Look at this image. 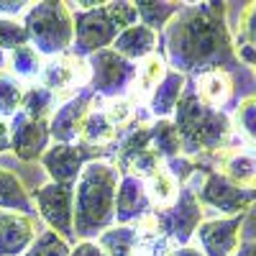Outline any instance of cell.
I'll return each mask as SVG.
<instances>
[{
    "mask_svg": "<svg viewBox=\"0 0 256 256\" xmlns=\"http://www.w3.org/2000/svg\"><path fill=\"white\" fill-rule=\"evenodd\" d=\"M105 118L113 123V128L123 131L126 126H134L136 123V102L131 98H116V100H108L102 108Z\"/></svg>",
    "mask_w": 256,
    "mask_h": 256,
    "instance_id": "obj_33",
    "label": "cell"
},
{
    "mask_svg": "<svg viewBox=\"0 0 256 256\" xmlns=\"http://www.w3.org/2000/svg\"><path fill=\"white\" fill-rule=\"evenodd\" d=\"M162 164H164V162H162V156H159V154H154L152 148H146L144 154H138V156L131 162V166L126 169V174L138 177V180H144V182H146V180L152 177Z\"/></svg>",
    "mask_w": 256,
    "mask_h": 256,
    "instance_id": "obj_37",
    "label": "cell"
},
{
    "mask_svg": "<svg viewBox=\"0 0 256 256\" xmlns=\"http://www.w3.org/2000/svg\"><path fill=\"white\" fill-rule=\"evenodd\" d=\"M187 90V77L182 72H174V70H166V74L162 77V82L156 88L148 92L146 102H148V113L154 116V120H162V118H172L174 116V108L182 98V92Z\"/></svg>",
    "mask_w": 256,
    "mask_h": 256,
    "instance_id": "obj_18",
    "label": "cell"
},
{
    "mask_svg": "<svg viewBox=\"0 0 256 256\" xmlns=\"http://www.w3.org/2000/svg\"><path fill=\"white\" fill-rule=\"evenodd\" d=\"M8 126H10V152L20 162H36L52 146L49 120H34L24 113H16L8 120Z\"/></svg>",
    "mask_w": 256,
    "mask_h": 256,
    "instance_id": "obj_15",
    "label": "cell"
},
{
    "mask_svg": "<svg viewBox=\"0 0 256 256\" xmlns=\"http://www.w3.org/2000/svg\"><path fill=\"white\" fill-rule=\"evenodd\" d=\"M92 102H95V92L90 88H84L80 95L70 98L67 102H62L54 110V116L49 118L52 141L54 144H77L82 123L88 118V113L92 110Z\"/></svg>",
    "mask_w": 256,
    "mask_h": 256,
    "instance_id": "obj_14",
    "label": "cell"
},
{
    "mask_svg": "<svg viewBox=\"0 0 256 256\" xmlns=\"http://www.w3.org/2000/svg\"><path fill=\"white\" fill-rule=\"evenodd\" d=\"M56 108H59V102H56V98L49 90H44L41 84H26L18 113H24V116L34 118V120H49Z\"/></svg>",
    "mask_w": 256,
    "mask_h": 256,
    "instance_id": "obj_28",
    "label": "cell"
},
{
    "mask_svg": "<svg viewBox=\"0 0 256 256\" xmlns=\"http://www.w3.org/2000/svg\"><path fill=\"white\" fill-rule=\"evenodd\" d=\"M70 256H105V254L98 246V241H77L70 248Z\"/></svg>",
    "mask_w": 256,
    "mask_h": 256,
    "instance_id": "obj_40",
    "label": "cell"
},
{
    "mask_svg": "<svg viewBox=\"0 0 256 256\" xmlns=\"http://www.w3.org/2000/svg\"><path fill=\"white\" fill-rule=\"evenodd\" d=\"M205 164H210L228 182L244 190H256V146H248L244 141L228 144L218 154H212Z\"/></svg>",
    "mask_w": 256,
    "mask_h": 256,
    "instance_id": "obj_12",
    "label": "cell"
},
{
    "mask_svg": "<svg viewBox=\"0 0 256 256\" xmlns=\"http://www.w3.org/2000/svg\"><path fill=\"white\" fill-rule=\"evenodd\" d=\"M41 67H44V56H41L31 44L18 46V49L8 52L6 72H10L18 82H24V84H26V82H31V80H38Z\"/></svg>",
    "mask_w": 256,
    "mask_h": 256,
    "instance_id": "obj_25",
    "label": "cell"
},
{
    "mask_svg": "<svg viewBox=\"0 0 256 256\" xmlns=\"http://www.w3.org/2000/svg\"><path fill=\"white\" fill-rule=\"evenodd\" d=\"M246 220V212L230 218H212L202 220L200 228L195 230L198 248L205 256H233L241 244V228Z\"/></svg>",
    "mask_w": 256,
    "mask_h": 256,
    "instance_id": "obj_13",
    "label": "cell"
},
{
    "mask_svg": "<svg viewBox=\"0 0 256 256\" xmlns=\"http://www.w3.org/2000/svg\"><path fill=\"white\" fill-rule=\"evenodd\" d=\"M134 6L138 13V24L152 28L154 34L164 31L169 20L182 10V3H159V0H138Z\"/></svg>",
    "mask_w": 256,
    "mask_h": 256,
    "instance_id": "obj_29",
    "label": "cell"
},
{
    "mask_svg": "<svg viewBox=\"0 0 256 256\" xmlns=\"http://www.w3.org/2000/svg\"><path fill=\"white\" fill-rule=\"evenodd\" d=\"M98 105H100V98H95L92 110L88 113V118L82 123V131H80V144L92 146V148H102V146L118 141V134H120L118 128H113V123L105 118L102 108H98Z\"/></svg>",
    "mask_w": 256,
    "mask_h": 256,
    "instance_id": "obj_23",
    "label": "cell"
},
{
    "mask_svg": "<svg viewBox=\"0 0 256 256\" xmlns=\"http://www.w3.org/2000/svg\"><path fill=\"white\" fill-rule=\"evenodd\" d=\"M38 233L41 230L34 216L0 210V256H26Z\"/></svg>",
    "mask_w": 256,
    "mask_h": 256,
    "instance_id": "obj_17",
    "label": "cell"
},
{
    "mask_svg": "<svg viewBox=\"0 0 256 256\" xmlns=\"http://www.w3.org/2000/svg\"><path fill=\"white\" fill-rule=\"evenodd\" d=\"M34 208L38 210L41 220L54 230L59 238L64 241H74V184H56L46 182L38 190H34Z\"/></svg>",
    "mask_w": 256,
    "mask_h": 256,
    "instance_id": "obj_9",
    "label": "cell"
},
{
    "mask_svg": "<svg viewBox=\"0 0 256 256\" xmlns=\"http://www.w3.org/2000/svg\"><path fill=\"white\" fill-rule=\"evenodd\" d=\"M174 256H205L195 244H184V246H177L174 248Z\"/></svg>",
    "mask_w": 256,
    "mask_h": 256,
    "instance_id": "obj_42",
    "label": "cell"
},
{
    "mask_svg": "<svg viewBox=\"0 0 256 256\" xmlns=\"http://www.w3.org/2000/svg\"><path fill=\"white\" fill-rule=\"evenodd\" d=\"M90 82V67H88V59H82L77 54H62L54 59H46L44 67H41L38 74V84L44 90H49L56 102H67L70 98L80 95Z\"/></svg>",
    "mask_w": 256,
    "mask_h": 256,
    "instance_id": "obj_10",
    "label": "cell"
},
{
    "mask_svg": "<svg viewBox=\"0 0 256 256\" xmlns=\"http://www.w3.org/2000/svg\"><path fill=\"white\" fill-rule=\"evenodd\" d=\"M90 67V82L88 88L95 92V98L116 100V98H128L136 84L138 64L123 59L113 49H102L92 56H88Z\"/></svg>",
    "mask_w": 256,
    "mask_h": 256,
    "instance_id": "obj_6",
    "label": "cell"
},
{
    "mask_svg": "<svg viewBox=\"0 0 256 256\" xmlns=\"http://www.w3.org/2000/svg\"><path fill=\"white\" fill-rule=\"evenodd\" d=\"M8 148H10V126L8 120L0 118V154H6Z\"/></svg>",
    "mask_w": 256,
    "mask_h": 256,
    "instance_id": "obj_41",
    "label": "cell"
},
{
    "mask_svg": "<svg viewBox=\"0 0 256 256\" xmlns=\"http://www.w3.org/2000/svg\"><path fill=\"white\" fill-rule=\"evenodd\" d=\"M74 18V44L72 54L88 59L102 49H110L113 41L120 34V26L116 24L110 3H100L90 10H72Z\"/></svg>",
    "mask_w": 256,
    "mask_h": 256,
    "instance_id": "obj_8",
    "label": "cell"
},
{
    "mask_svg": "<svg viewBox=\"0 0 256 256\" xmlns=\"http://www.w3.org/2000/svg\"><path fill=\"white\" fill-rule=\"evenodd\" d=\"M105 256H141L144 241L134 226H110L95 238Z\"/></svg>",
    "mask_w": 256,
    "mask_h": 256,
    "instance_id": "obj_21",
    "label": "cell"
},
{
    "mask_svg": "<svg viewBox=\"0 0 256 256\" xmlns=\"http://www.w3.org/2000/svg\"><path fill=\"white\" fill-rule=\"evenodd\" d=\"M162 46L166 67L184 77L212 70L230 72L238 64L226 3H182L162 34Z\"/></svg>",
    "mask_w": 256,
    "mask_h": 256,
    "instance_id": "obj_1",
    "label": "cell"
},
{
    "mask_svg": "<svg viewBox=\"0 0 256 256\" xmlns=\"http://www.w3.org/2000/svg\"><path fill=\"white\" fill-rule=\"evenodd\" d=\"M236 46H248L256 52V3H246L238 18V31L233 36Z\"/></svg>",
    "mask_w": 256,
    "mask_h": 256,
    "instance_id": "obj_36",
    "label": "cell"
},
{
    "mask_svg": "<svg viewBox=\"0 0 256 256\" xmlns=\"http://www.w3.org/2000/svg\"><path fill=\"white\" fill-rule=\"evenodd\" d=\"M70 244L59 238L54 230H41L36 244L26 251V256H70Z\"/></svg>",
    "mask_w": 256,
    "mask_h": 256,
    "instance_id": "obj_35",
    "label": "cell"
},
{
    "mask_svg": "<svg viewBox=\"0 0 256 256\" xmlns=\"http://www.w3.org/2000/svg\"><path fill=\"white\" fill-rule=\"evenodd\" d=\"M95 159H102V148H92L77 141V144H52L38 162L49 174V182L74 184L82 169Z\"/></svg>",
    "mask_w": 256,
    "mask_h": 256,
    "instance_id": "obj_11",
    "label": "cell"
},
{
    "mask_svg": "<svg viewBox=\"0 0 256 256\" xmlns=\"http://www.w3.org/2000/svg\"><path fill=\"white\" fill-rule=\"evenodd\" d=\"M174 248H177V246L169 241V238L159 236V238H152V241L144 244L141 256H174Z\"/></svg>",
    "mask_w": 256,
    "mask_h": 256,
    "instance_id": "obj_38",
    "label": "cell"
},
{
    "mask_svg": "<svg viewBox=\"0 0 256 256\" xmlns=\"http://www.w3.org/2000/svg\"><path fill=\"white\" fill-rule=\"evenodd\" d=\"M148 218L154 223L156 236L169 238L174 246H184L195 238V230L200 228L205 218V208L200 205L198 195L190 187H180L177 200L169 208L154 210Z\"/></svg>",
    "mask_w": 256,
    "mask_h": 256,
    "instance_id": "obj_7",
    "label": "cell"
},
{
    "mask_svg": "<svg viewBox=\"0 0 256 256\" xmlns=\"http://www.w3.org/2000/svg\"><path fill=\"white\" fill-rule=\"evenodd\" d=\"M248 67H251V70H254V74H256V56H254V62L248 64Z\"/></svg>",
    "mask_w": 256,
    "mask_h": 256,
    "instance_id": "obj_44",
    "label": "cell"
},
{
    "mask_svg": "<svg viewBox=\"0 0 256 256\" xmlns=\"http://www.w3.org/2000/svg\"><path fill=\"white\" fill-rule=\"evenodd\" d=\"M148 144H152L148 123L136 120V123L123 134V138H120V144H118V148H116V162H113V164L118 166V172H120V174H126V169L131 166V162H134L138 154H144L146 148H152Z\"/></svg>",
    "mask_w": 256,
    "mask_h": 256,
    "instance_id": "obj_24",
    "label": "cell"
},
{
    "mask_svg": "<svg viewBox=\"0 0 256 256\" xmlns=\"http://www.w3.org/2000/svg\"><path fill=\"white\" fill-rule=\"evenodd\" d=\"M184 187H190L195 192L202 208L220 212L223 218L241 216V212L248 210L251 202H256V190H244L238 184L228 182L223 174H218L216 169L205 162L198 169V174L190 180V184H184Z\"/></svg>",
    "mask_w": 256,
    "mask_h": 256,
    "instance_id": "obj_5",
    "label": "cell"
},
{
    "mask_svg": "<svg viewBox=\"0 0 256 256\" xmlns=\"http://www.w3.org/2000/svg\"><path fill=\"white\" fill-rule=\"evenodd\" d=\"M28 44L46 59L70 54L74 44V18L67 3H31L24 16Z\"/></svg>",
    "mask_w": 256,
    "mask_h": 256,
    "instance_id": "obj_4",
    "label": "cell"
},
{
    "mask_svg": "<svg viewBox=\"0 0 256 256\" xmlns=\"http://www.w3.org/2000/svg\"><path fill=\"white\" fill-rule=\"evenodd\" d=\"M166 62L162 54H152V56H146L144 62H138V74H136V84H134V90H131V98L136 102V98H148V92H152L156 84L162 82V77L166 74Z\"/></svg>",
    "mask_w": 256,
    "mask_h": 256,
    "instance_id": "obj_27",
    "label": "cell"
},
{
    "mask_svg": "<svg viewBox=\"0 0 256 256\" xmlns=\"http://www.w3.org/2000/svg\"><path fill=\"white\" fill-rule=\"evenodd\" d=\"M156 46H159V34H154L152 28H146L144 24H136L131 28H126L118 34V38L113 41V52L120 54L123 59L128 62H144L146 56L156 54Z\"/></svg>",
    "mask_w": 256,
    "mask_h": 256,
    "instance_id": "obj_19",
    "label": "cell"
},
{
    "mask_svg": "<svg viewBox=\"0 0 256 256\" xmlns=\"http://www.w3.org/2000/svg\"><path fill=\"white\" fill-rule=\"evenodd\" d=\"M28 44V31L24 26V20L13 18H0V52H13L18 46Z\"/></svg>",
    "mask_w": 256,
    "mask_h": 256,
    "instance_id": "obj_34",
    "label": "cell"
},
{
    "mask_svg": "<svg viewBox=\"0 0 256 256\" xmlns=\"http://www.w3.org/2000/svg\"><path fill=\"white\" fill-rule=\"evenodd\" d=\"M233 134H238L244 144L256 146V95H246L230 116Z\"/></svg>",
    "mask_w": 256,
    "mask_h": 256,
    "instance_id": "obj_31",
    "label": "cell"
},
{
    "mask_svg": "<svg viewBox=\"0 0 256 256\" xmlns=\"http://www.w3.org/2000/svg\"><path fill=\"white\" fill-rule=\"evenodd\" d=\"M233 256H256V241H241Z\"/></svg>",
    "mask_w": 256,
    "mask_h": 256,
    "instance_id": "obj_43",
    "label": "cell"
},
{
    "mask_svg": "<svg viewBox=\"0 0 256 256\" xmlns=\"http://www.w3.org/2000/svg\"><path fill=\"white\" fill-rule=\"evenodd\" d=\"M148 134H152V152L162 156V162H169L174 156H182V141L172 123V118H162L148 123Z\"/></svg>",
    "mask_w": 256,
    "mask_h": 256,
    "instance_id": "obj_26",
    "label": "cell"
},
{
    "mask_svg": "<svg viewBox=\"0 0 256 256\" xmlns=\"http://www.w3.org/2000/svg\"><path fill=\"white\" fill-rule=\"evenodd\" d=\"M198 100L205 102L208 108L223 110V105L233 98V90H236V82H233V72H223V70H212L205 74L195 77V84H192Z\"/></svg>",
    "mask_w": 256,
    "mask_h": 256,
    "instance_id": "obj_20",
    "label": "cell"
},
{
    "mask_svg": "<svg viewBox=\"0 0 256 256\" xmlns=\"http://www.w3.org/2000/svg\"><path fill=\"white\" fill-rule=\"evenodd\" d=\"M146 192H148V200H152V205H154V210H162V208H169L174 200H177V195H180V182L166 172V166L162 164L156 172L148 177L146 182Z\"/></svg>",
    "mask_w": 256,
    "mask_h": 256,
    "instance_id": "obj_30",
    "label": "cell"
},
{
    "mask_svg": "<svg viewBox=\"0 0 256 256\" xmlns=\"http://www.w3.org/2000/svg\"><path fill=\"white\" fill-rule=\"evenodd\" d=\"M28 8H31V3H24V0H18V3H13V0H0V18L18 20L20 16H26Z\"/></svg>",
    "mask_w": 256,
    "mask_h": 256,
    "instance_id": "obj_39",
    "label": "cell"
},
{
    "mask_svg": "<svg viewBox=\"0 0 256 256\" xmlns=\"http://www.w3.org/2000/svg\"><path fill=\"white\" fill-rule=\"evenodd\" d=\"M120 172L108 159H95L74 182V238L95 241L116 226V192Z\"/></svg>",
    "mask_w": 256,
    "mask_h": 256,
    "instance_id": "obj_2",
    "label": "cell"
},
{
    "mask_svg": "<svg viewBox=\"0 0 256 256\" xmlns=\"http://www.w3.org/2000/svg\"><path fill=\"white\" fill-rule=\"evenodd\" d=\"M154 212V205L148 200L144 180L120 174L118 192H116V226H136Z\"/></svg>",
    "mask_w": 256,
    "mask_h": 256,
    "instance_id": "obj_16",
    "label": "cell"
},
{
    "mask_svg": "<svg viewBox=\"0 0 256 256\" xmlns=\"http://www.w3.org/2000/svg\"><path fill=\"white\" fill-rule=\"evenodd\" d=\"M172 123L180 134L182 141V154L208 162L212 154H218L220 148L233 144V126L230 116L226 110L208 108L205 102L198 100L195 90L187 84V90L182 92Z\"/></svg>",
    "mask_w": 256,
    "mask_h": 256,
    "instance_id": "obj_3",
    "label": "cell"
},
{
    "mask_svg": "<svg viewBox=\"0 0 256 256\" xmlns=\"http://www.w3.org/2000/svg\"><path fill=\"white\" fill-rule=\"evenodd\" d=\"M0 210L26 212V216H31V210H34L31 192L26 190L24 180L6 166H0Z\"/></svg>",
    "mask_w": 256,
    "mask_h": 256,
    "instance_id": "obj_22",
    "label": "cell"
},
{
    "mask_svg": "<svg viewBox=\"0 0 256 256\" xmlns=\"http://www.w3.org/2000/svg\"><path fill=\"white\" fill-rule=\"evenodd\" d=\"M26 84L18 82L10 72L0 70V118L10 120L20 110V100H24Z\"/></svg>",
    "mask_w": 256,
    "mask_h": 256,
    "instance_id": "obj_32",
    "label": "cell"
}]
</instances>
